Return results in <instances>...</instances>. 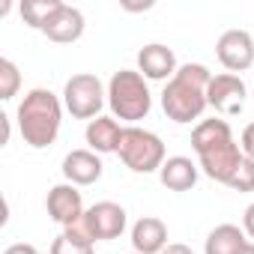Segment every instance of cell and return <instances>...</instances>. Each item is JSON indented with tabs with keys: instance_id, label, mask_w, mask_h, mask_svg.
<instances>
[{
	"instance_id": "277c9868",
	"label": "cell",
	"mask_w": 254,
	"mask_h": 254,
	"mask_svg": "<svg viewBox=\"0 0 254 254\" xmlns=\"http://www.w3.org/2000/svg\"><path fill=\"white\" fill-rule=\"evenodd\" d=\"M108 108L114 114V120H126V123H138L150 114L153 108V96L147 87V78L135 69H120L111 75L108 81Z\"/></svg>"
},
{
	"instance_id": "cb8c5ba5",
	"label": "cell",
	"mask_w": 254,
	"mask_h": 254,
	"mask_svg": "<svg viewBox=\"0 0 254 254\" xmlns=\"http://www.w3.org/2000/svg\"><path fill=\"white\" fill-rule=\"evenodd\" d=\"M3 254H39V251H36L30 242H15V245H9Z\"/></svg>"
},
{
	"instance_id": "d4e9b609",
	"label": "cell",
	"mask_w": 254,
	"mask_h": 254,
	"mask_svg": "<svg viewBox=\"0 0 254 254\" xmlns=\"http://www.w3.org/2000/svg\"><path fill=\"white\" fill-rule=\"evenodd\" d=\"M162 254H194V251H191L189 245H183V242H171V245H168Z\"/></svg>"
},
{
	"instance_id": "4316f807",
	"label": "cell",
	"mask_w": 254,
	"mask_h": 254,
	"mask_svg": "<svg viewBox=\"0 0 254 254\" xmlns=\"http://www.w3.org/2000/svg\"><path fill=\"white\" fill-rule=\"evenodd\" d=\"M132 254H138V251H132Z\"/></svg>"
},
{
	"instance_id": "603a6c76",
	"label": "cell",
	"mask_w": 254,
	"mask_h": 254,
	"mask_svg": "<svg viewBox=\"0 0 254 254\" xmlns=\"http://www.w3.org/2000/svg\"><path fill=\"white\" fill-rule=\"evenodd\" d=\"M242 230H245V236L254 239V203H248L242 212Z\"/></svg>"
},
{
	"instance_id": "7a4b0ae2",
	"label": "cell",
	"mask_w": 254,
	"mask_h": 254,
	"mask_svg": "<svg viewBox=\"0 0 254 254\" xmlns=\"http://www.w3.org/2000/svg\"><path fill=\"white\" fill-rule=\"evenodd\" d=\"M209 81H212V72L203 63H183L162 90V111L168 114V120L180 126L200 120V114L209 108L206 102Z\"/></svg>"
},
{
	"instance_id": "5bb4252c",
	"label": "cell",
	"mask_w": 254,
	"mask_h": 254,
	"mask_svg": "<svg viewBox=\"0 0 254 254\" xmlns=\"http://www.w3.org/2000/svg\"><path fill=\"white\" fill-rule=\"evenodd\" d=\"M168 224L156 215H141L132 224V248L138 254H162L168 248Z\"/></svg>"
},
{
	"instance_id": "8fae6325",
	"label": "cell",
	"mask_w": 254,
	"mask_h": 254,
	"mask_svg": "<svg viewBox=\"0 0 254 254\" xmlns=\"http://www.w3.org/2000/svg\"><path fill=\"white\" fill-rule=\"evenodd\" d=\"M177 57L168 45L162 42H150L138 51V72L147 81H171L177 75Z\"/></svg>"
},
{
	"instance_id": "9a60e30c",
	"label": "cell",
	"mask_w": 254,
	"mask_h": 254,
	"mask_svg": "<svg viewBox=\"0 0 254 254\" xmlns=\"http://www.w3.org/2000/svg\"><path fill=\"white\" fill-rule=\"evenodd\" d=\"M87 144L93 153L105 156V153H117L120 150V138H123V126L114 117H96L87 123V132H84Z\"/></svg>"
},
{
	"instance_id": "2e32d148",
	"label": "cell",
	"mask_w": 254,
	"mask_h": 254,
	"mask_svg": "<svg viewBox=\"0 0 254 254\" xmlns=\"http://www.w3.org/2000/svg\"><path fill=\"white\" fill-rule=\"evenodd\" d=\"M197 168L200 165H194L189 156H171V159H165L159 180L171 191H191L197 186Z\"/></svg>"
},
{
	"instance_id": "6da1fadb",
	"label": "cell",
	"mask_w": 254,
	"mask_h": 254,
	"mask_svg": "<svg viewBox=\"0 0 254 254\" xmlns=\"http://www.w3.org/2000/svg\"><path fill=\"white\" fill-rule=\"evenodd\" d=\"M191 147L197 153V162L203 168V174L215 183H230V177L236 174V168L242 165V150L230 132V123L221 117L212 120H200L191 132Z\"/></svg>"
},
{
	"instance_id": "3957f363",
	"label": "cell",
	"mask_w": 254,
	"mask_h": 254,
	"mask_svg": "<svg viewBox=\"0 0 254 254\" xmlns=\"http://www.w3.org/2000/svg\"><path fill=\"white\" fill-rule=\"evenodd\" d=\"M15 120H18V132H21L24 144H30L33 150H45L60 135L63 102L51 90L36 87L21 99V105L15 111Z\"/></svg>"
},
{
	"instance_id": "7402d4cb",
	"label": "cell",
	"mask_w": 254,
	"mask_h": 254,
	"mask_svg": "<svg viewBox=\"0 0 254 254\" xmlns=\"http://www.w3.org/2000/svg\"><path fill=\"white\" fill-rule=\"evenodd\" d=\"M239 150L245 159H254V123H248L242 129V138H239Z\"/></svg>"
},
{
	"instance_id": "30bf717a",
	"label": "cell",
	"mask_w": 254,
	"mask_h": 254,
	"mask_svg": "<svg viewBox=\"0 0 254 254\" xmlns=\"http://www.w3.org/2000/svg\"><path fill=\"white\" fill-rule=\"evenodd\" d=\"M45 209H48V218L57 221L60 227H69L72 221H78L87 209H84V197L78 191V186L72 183H60L48 191L45 197Z\"/></svg>"
},
{
	"instance_id": "4fadbf2b",
	"label": "cell",
	"mask_w": 254,
	"mask_h": 254,
	"mask_svg": "<svg viewBox=\"0 0 254 254\" xmlns=\"http://www.w3.org/2000/svg\"><path fill=\"white\" fill-rule=\"evenodd\" d=\"M84 27H87L84 12H81L78 6L63 3V6L54 12V18L45 24L42 33H45L51 42H57V45H69V42H78V39L84 36Z\"/></svg>"
},
{
	"instance_id": "ba28073f",
	"label": "cell",
	"mask_w": 254,
	"mask_h": 254,
	"mask_svg": "<svg viewBox=\"0 0 254 254\" xmlns=\"http://www.w3.org/2000/svg\"><path fill=\"white\" fill-rule=\"evenodd\" d=\"M215 54L230 75L245 72L254 66V36L248 30H224L215 42Z\"/></svg>"
},
{
	"instance_id": "ffe728a7",
	"label": "cell",
	"mask_w": 254,
	"mask_h": 254,
	"mask_svg": "<svg viewBox=\"0 0 254 254\" xmlns=\"http://www.w3.org/2000/svg\"><path fill=\"white\" fill-rule=\"evenodd\" d=\"M227 189H233V191H254V159H242V165L230 177Z\"/></svg>"
},
{
	"instance_id": "7c38bea8",
	"label": "cell",
	"mask_w": 254,
	"mask_h": 254,
	"mask_svg": "<svg viewBox=\"0 0 254 254\" xmlns=\"http://www.w3.org/2000/svg\"><path fill=\"white\" fill-rule=\"evenodd\" d=\"M102 171H105V165H102L99 153H93V150H72L63 159V177L72 186H93L102 180Z\"/></svg>"
},
{
	"instance_id": "5b68a950",
	"label": "cell",
	"mask_w": 254,
	"mask_h": 254,
	"mask_svg": "<svg viewBox=\"0 0 254 254\" xmlns=\"http://www.w3.org/2000/svg\"><path fill=\"white\" fill-rule=\"evenodd\" d=\"M120 162L135 171V174H156L165 165V144L156 132L141 129V126H126L123 138H120V150H117Z\"/></svg>"
},
{
	"instance_id": "44dd1931",
	"label": "cell",
	"mask_w": 254,
	"mask_h": 254,
	"mask_svg": "<svg viewBox=\"0 0 254 254\" xmlns=\"http://www.w3.org/2000/svg\"><path fill=\"white\" fill-rule=\"evenodd\" d=\"M51 254H96V245H87V242H75L69 236H57L51 242Z\"/></svg>"
},
{
	"instance_id": "484cf974",
	"label": "cell",
	"mask_w": 254,
	"mask_h": 254,
	"mask_svg": "<svg viewBox=\"0 0 254 254\" xmlns=\"http://www.w3.org/2000/svg\"><path fill=\"white\" fill-rule=\"evenodd\" d=\"M239 254H254V242H248V245H245V248H242Z\"/></svg>"
},
{
	"instance_id": "8992f818",
	"label": "cell",
	"mask_w": 254,
	"mask_h": 254,
	"mask_svg": "<svg viewBox=\"0 0 254 254\" xmlns=\"http://www.w3.org/2000/svg\"><path fill=\"white\" fill-rule=\"evenodd\" d=\"M108 102V90L93 72H78L63 87V105L75 120H96Z\"/></svg>"
},
{
	"instance_id": "9c48e42d",
	"label": "cell",
	"mask_w": 254,
	"mask_h": 254,
	"mask_svg": "<svg viewBox=\"0 0 254 254\" xmlns=\"http://www.w3.org/2000/svg\"><path fill=\"white\" fill-rule=\"evenodd\" d=\"M84 221L90 227L93 242H108V239H120L126 224H129V215L126 209L114 200H99L84 212Z\"/></svg>"
},
{
	"instance_id": "52a82bcc",
	"label": "cell",
	"mask_w": 254,
	"mask_h": 254,
	"mask_svg": "<svg viewBox=\"0 0 254 254\" xmlns=\"http://www.w3.org/2000/svg\"><path fill=\"white\" fill-rule=\"evenodd\" d=\"M245 99H248V87L239 75H230V72H221V75H212L209 81V90H206V102L209 108H215L221 117H233L245 108Z\"/></svg>"
},
{
	"instance_id": "d6986e66",
	"label": "cell",
	"mask_w": 254,
	"mask_h": 254,
	"mask_svg": "<svg viewBox=\"0 0 254 254\" xmlns=\"http://www.w3.org/2000/svg\"><path fill=\"white\" fill-rule=\"evenodd\" d=\"M18 87H21V72H18V66L9 57H3V60H0V99H3V102L15 99Z\"/></svg>"
},
{
	"instance_id": "e0dca14e",
	"label": "cell",
	"mask_w": 254,
	"mask_h": 254,
	"mask_svg": "<svg viewBox=\"0 0 254 254\" xmlns=\"http://www.w3.org/2000/svg\"><path fill=\"white\" fill-rule=\"evenodd\" d=\"M248 245V236L242 227L236 224H218L209 230L206 242H203V254H239Z\"/></svg>"
},
{
	"instance_id": "ac0fdd59",
	"label": "cell",
	"mask_w": 254,
	"mask_h": 254,
	"mask_svg": "<svg viewBox=\"0 0 254 254\" xmlns=\"http://www.w3.org/2000/svg\"><path fill=\"white\" fill-rule=\"evenodd\" d=\"M60 6H63V0H27V3L18 6V12H21V18H24L27 27L45 30V24L54 18V12H57Z\"/></svg>"
}]
</instances>
